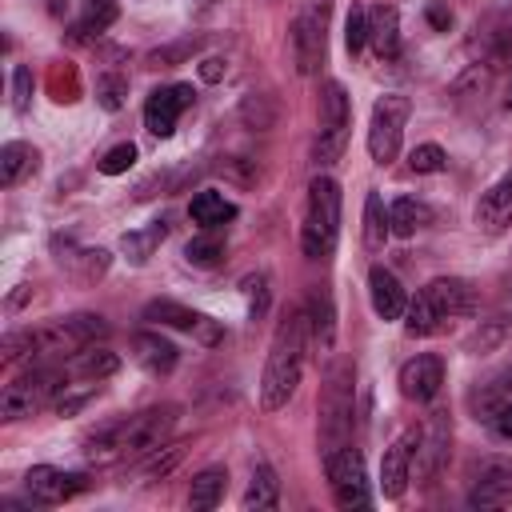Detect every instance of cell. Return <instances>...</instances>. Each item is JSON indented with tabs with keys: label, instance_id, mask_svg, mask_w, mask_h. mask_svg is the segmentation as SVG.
Instances as JSON below:
<instances>
[{
	"label": "cell",
	"instance_id": "cell-1",
	"mask_svg": "<svg viewBox=\"0 0 512 512\" xmlns=\"http://www.w3.org/2000/svg\"><path fill=\"white\" fill-rule=\"evenodd\" d=\"M172 424H176V408L172 404L132 412L124 420H112V424L96 428L84 440V456L96 460V464H108V460H140V456H148L152 448H160L168 440Z\"/></svg>",
	"mask_w": 512,
	"mask_h": 512
},
{
	"label": "cell",
	"instance_id": "cell-2",
	"mask_svg": "<svg viewBox=\"0 0 512 512\" xmlns=\"http://www.w3.org/2000/svg\"><path fill=\"white\" fill-rule=\"evenodd\" d=\"M304 340H308V316H304V308H288L272 332L264 376H260V408L264 412H280L292 400L300 372H304Z\"/></svg>",
	"mask_w": 512,
	"mask_h": 512
},
{
	"label": "cell",
	"instance_id": "cell-3",
	"mask_svg": "<svg viewBox=\"0 0 512 512\" xmlns=\"http://www.w3.org/2000/svg\"><path fill=\"white\" fill-rule=\"evenodd\" d=\"M336 240H340V184L332 176H312L308 208H304V228H300L304 256L324 260V256H332Z\"/></svg>",
	"mask_w": 512,
	"mask_h": 512
},
{
	"label": "cell",
	"instance_id": "cell-4",
	"mask_svg": "<svg viewBox=\"0 0 512 512\" xmlns=\"http://www.w3.org/2000/svg\"><path fill=\"white\" fill-rule=\"evenodd\" d=\"M348 128H352V100H348L340 80H328L320 88V132H316V144H312V160L320 168H328L344 156Z\"/></svg>",
	"mask_w": 512,
	"mask_h": 512
},
{
	"label": "cell",
	"instance_id": "cell-5",
	"mask_svg": "<svg viewBox=\"0 0 512 512\" xmlns=\"http://www.w3.org/2000/svg\"><path fill=\"white\" fill-rule=\"evenodd\" d=\"M64 388L68 384H64V372L60 368L36 364V368H28L24 376H16L4 388V396H0V420H24V416L40 412L44 404H52Z\"/></svg>",
	"mask_w": 512,
	"mask_h": 512
},
{
	"label": "cell",
	"instance_id": "cell-6",
	"mask_svg": "<svg viewBox=\"0 0 512 512\" xmlns=\"http://www.w3.org/2000/svg\"><path fill=\"white\" fill-rule=\"evenodd\" d=\"M352 428V364L336 360L324 376V392H320V436H324V452L340 448L344 436Z\"/></svg>",
	"mask_w": 512,
	"mask_h": 512
},
{
	"label": "cell",
	"instance_id": "cell-7",
	"mask_svg": "<svg viewBox=\"0 0 512 512\" xmlns=\"http://www.w3.org/2000/svg\"><path fill=\"white\" fill-rule=\"evenodd\" d=\"M328 12L332 0H300L296 20H292V56H296V72L312 76L324 60V36H328Z\"/></svg>",
	"mask_w": 512,
	"mask_h": 512
},
{
	"label": "cell",
	"instance_id": "cell-8",
	"mask_svg": "<svg viewBox=\"0 0 512 512\" xmlns=\"http://www.w3.org/2000/svg\"><path fill=\"white\" fill-rule=\"evenodd\" d=\"M408 96L388 92L372 104V120H368V152L376 164H392L400 156V140H404V124H408Z\"/></svg>",
	"mask_w": 512,
	"mask_h": 512
},
{
	"label": "cell",
	"instance_id": "cell-9",
	"mask_svg": "<svg viewBox=\"0 0 512 512\" xmlns=\"http://www.w3.org/2000/svg\"><path fill=\"white\" fill-rule=\"evenodd\" d=\"M104 332H108L104 316H92V312L64 316V320H56V324H48V328L36 332V356H72V352H84Z\"/></svg>",
	"mask_w": 512,
	"mask_h": 512
},
{
	"label": "cell",
	"instance_id": "cell-10",
	"mask_svg": "<svg viewBox=\"0 0 512 512\" xmlns=\"http://www.w3.org/2000/svg\"><path fill=\"white\" fill-rule=\"evenodd\" d=\"M324 476L332 484V496L340 508H364L368 504V476L356 448H332L324 452Z\"/></svg>",
	"mask_w": 512,
	"mask_h": 512
},
{
	"label": "cell",
	"instance_id": "cell-11",
	"mask_svg": "<svg viewBox=\"0 0 512 512\" xmlns=\"http://www.w3.org/2000/svg\"><path fill=\"white\" fill-rule=\"evenodd\" d=\"M144 320H152V324H168V328H180V332H192L200 344H220L224 340V328L216 324V320H208V316H200L196 308H184L180 300H168V296H160V300H148L144 304Z\"/></svg>",
	"mask_w": 512,
	"mask_h": 512
},
{
	"label": "cell",
	"instance_id": "cell-12",
	"mask_svg": "<svg viewBox=\"0 0 512 512\" xmlns=\"http://www.w3.org/2000/svg\"><path fill=\"white\" fill-rule=\"evenodd\" d=\"M196 100L192 84H168V88H156L148 100H144V128L160 140H168L176 132V120L180 112H188Z\"/></svg>",
	"mask_w": 512,
	"mask_h": 512
},
{
	"label": "cell",
	"instance_id": "cell-13",
	"mask_svg": "<svg viewBox=\"0 0 512 512\" xmlns=\"http://www.w3.org/2000/svg\"><path fill=\"white\" fill-rule=\"evenodd\" d=\"M416 444H420V432L408 428L400 432L388 448H384V460H380V492L388 500H400L408 480H412V460H416Z\"/></svg>",
	"mask_w": 512,
	"mask_h": 512
},
{
	"label": "cell",
	"instance_id": "cell-14",
	"mask_svg": "<svg viewBox=\"0 0 512 512\" xmlns=\"http://www.w3.org/2000/svg\"><path fill=\"white\" fill-rule=\"evenodd\" d=\"M84 488H88V476L64 472V468H52V464H36V468H28V476H24V492H28L36 504H64V500L80 496Z\"/></svg>",
	"mask_w": 512,
	"mask_h": 512
},
{
	"label": "cell",
	"instance_id": "cell-15",
	"mask_svg": "<svg viewBox=\"0 0 512 512\" xmlns=\"http://www.w3.org/2000/svg\"><path fill=\"white\" fill-rule=\"evenodd\" d=\"M472 508H504L512 504V460L504 456H488L476 472V484L468 492Z\"/></svg>",
	"mask_w": 512,
	"mask_h": 512
},
{
	"label": "cell",
	"instance_id": "cell-16",
	"mask_svg": "<svg viewBox=\"0 0 512 512\" xmlns=\"http://www.w3.org/2000/svg\"><path fill=\"white\" fill-rule=\"evenodd\" d=\"M448 440H452V428H448V412L436 408L428 428L420 432V444H416V476L420 480H432L440 476L444 460H448Z\"/></svg>",
	"mask_w": 512,
	"mask_h": 512
},
{
	"label": "cell",
	"instance_id": "cell-17",
	"mask_svg": "<svg viewBox=\"0 0 512 512\" xmlns=\"http://www.w3.org/2000/svg\"><path fill=\"white\" fill-rule=\"evenodd\" d=\"M440 384H444V360L436 352H420L400 368V392L416 404L432 400L440 392Z\"/></svg>",
	"mask_w": 512,
	"mask_h": 512
},
{
	"label": "cell",
	"instance_id": "cell-18",
	"mask_svg": "<svg viewBox=\"0 0 512 512\" xmlns=\"http://www.w3.org/2000/svg\"><path fill=\"white\" fill-rule=\"evenodd\" d=\"M428 300L436 304V312L448 320V316H468V312H476V288L468 284V280H460V276H436L428 288Z\"/></svg>",
	"mask_w": 512,
	"mask_h": 512
},
{
	"label": "cell",
	"instance_id": "cell-19",
	"mask_svg": "<svg viewBox=\"0 0 512 512\" xmlns=\"http://www.w3.org/2000/svg\"><path fill=\"white\" fill-rule=\"evenodd\" d=\"M368 44L380 60H396L400 56V12L392 4H376L368 8Z\"/></svg>",
	"mask_w": 512,
	"mask_h": 512
},
{
	"label": "cell",
	"instance_id": "cell-20",
	"mask_svg": "<svg viewBox=\"0 0 512 512\" xmlns=\"http://www.w3.org/2000/svg\"><path fill=\"white\" fill-rule=\"evenodd\" d=\"M368 296H372V312L380 320H400L404 308H408V296H404L400 280L388 268H380V264L368 272Z\"/></svg>",
	"mask_w": 512,
	"mask_h": 512
},
{
	"label": "cell",
	"instance_id": "cell-21",
	"mask_svg": "<svg viewBox=\"0 0 512 512\" xmlns=\"http://www.w3.org/2000/svg\"><path fill=\"white\" fill-rule=\"evenodd\" d=\"M476 224H480L484 232H492V236L512 224V172H508L504 180H496V184L480 196V204H476Z\"/></svg>",
	"mask_w": 512,
	"mask_h": 512
},
{
	"label": "cell",
	"instance_id": "cell-22",
	"mask_svg": "<svg viewBox=\"0 0 512 512\" xmlns=\"http://www.w3.org/2000/svg\"><path fill=\"white\" fill-rule=\"evenodd\" d=\"M56 248V260H60V268H68L72 276H80V280H100L104 272H108V264H112V256L104 252V248H76L72 240H56L52 244Z\"/></svg>",
	"mask_w": 512,
	"mask_h": 512
},
{
	"label": "cell",
	"instance_id": "cell-23",
	"mask_svg": "<svg viewBox=\"0 0 512 512\" xmlns=\"http://www.w3.org/2000/svg\"><path fill=\"white\" fill-rule=\"evenodd\" d=\"M132 348H136L140 368L152 372V376H168V372L176 368V360H180L176 344L164 340L160 332H136V336H132Z\"/></svg>",
	"mask_w": 512,
	"mask_h": 512
},
{
	"label": "cell",
	"instance_id": "cell-24",
	"mask_svg": "<svg viewBox=\"0 0 512 512\" xmlns=\"http://www.w3.org/2000/svg\"><path fill=\"white\" fill-rule=\"evenodd\" d=\"M40 168V152L32 148V144H24V140H8L4 148H0V184L4 188H16L24 176H32Z\"/></svg>",
	"mask_w": 512,
	"mask_h": 512
},
{
	"label": "cell",
	"instance_id": "cell-25",
	"mask_svg": "<svg viewBox=\"0 0 512 512\" xmlns=\"http://www.w3.org/2000/svg\"><path fill=\"white\" fill-rule=\"evenodd\" d=\"M308 332L316 340L320 352H332V340H336V312H332V296L324 288H312L308 296Z\"/></svg>",
	"mask_w": 512,
	"mask_h": 512
},
{
	"label": "cell",
	"instance_id": "cell-26",
	"mask_svg": "<svg viewBox=\"0 0 512 512\" xmlns=\"http://www.w3.org/2000/svg\"><path fill=\"white\" fill-rule=\"evenodd\" d=\"M224 488H228V472H224L220 464L196 472V476H192V488H188V508H192V512L216 508V504L224 500Z\"/></svg>",
	"mask_w": 512,
	"mask_h": 512
},
{
	"label": "cell",
	"instance_id": "cell-27",
	"mask_svg": "<svg viewBox=\"0 0 512 512\" xmlns=\"http://www.w3.org/2000/svg\"><path fill=\"white\" fill-rule=\"evenodd\" d=\"M276 504H280V480H276V472L268 464H256L252 480H248V488L240 496V508L244 512H264V508H276Z\"/></svg>",
	"mask_w": 512,
	"mask_h": 512
},
{
	"label": "cell",
	"instance_id": "cell-28",
	"mask_svg": "<svg viewBox=\"0 0 512 512\" xmlns=\"http://www.w3.org/2000/svg\"><path fill=\"white\" fill-rule=\"evenodd\" d=\"M188 216L200 224V228H220L236 216V204L224 196V192H196L192 204H188Z\"/></svg>",
	"mask_w": 512,
	"mask_h": 512
},
{
	"label": "cell",
	"instance_id": "cell-29",
	"mask_svg": "<svg viewBox=\"0 0 512 512\" xmlns=\"http://www.w3.org/2000/svg\"><path fill=\"white\" fill-rule=\"evenodd\" d=\"M388 236H392V220H388V208H384L380 192H368V196H364V248L376 256V252H384Z\"/></svg>",
	"mask_w": 512,
	"mask_h": 512
},
{
	"label": "cell",
	"instance_id": "cell-30",
	"mask_svg": "<svg viewBox=\"0 0 512 512\" xmlns=\"http://www.w3.org/2000/svg\"><path fill=\"white\" fill-rule=\"evenodd\" d=\"M388 220H392V236H416L420 228L432 224V208H428L424 200L400 196V200L388 208Z\"/></svg>",
	"mask_w": 512,
	"mask_h": 512
},
{
	"label": "cell",
	"instance_id": "cell-31",
	"mask_svg": "<svg viewBox=\"0 0 512 512\" xmlns=\"http://www.w3.org/2000/svg\"><path fill=\"white\" fill-rule=\"evenodd\" d=\"M164 236H168L164 220H152L148 228H132V232H124V236H120V252H124L132 264H148V256L160 248Z\"/></svg>",
	"mask_w": 512,
	"mask_h": 512
},
{
	"label": "cell",
	"instance_id": "cell-32",
	"mask_svg": "<svg viewBox=\"0 0 512 512\" xmlns=\"http://www.w3.org/2000/svg\"><path fill=\"white\" fill-rule=\"evenodd\" d=\"M440 312H436V304L428 300V292L420 288L412 300H408V308H404V332L408 336H432L436 328H440Z\"/></svg>",
	"mask_w": 512,
	"mask_h": 512
},
{
	"label": "cell",
	"instance_id": "cell-33",
	"mask_svg": "<svg viewBox=\"0 0 512 512\" xmlns=\"http://www.w3.org/2000/svg\"><path fill=\"white\" fill-rule=\"evenodd\" d=\"M488 84H492V64H468V68H464V72L452 80L448 96H452L456 104H464V100L484 96V92H488Z\"/></svg>",
	"mask_w": 512,
	"mask_h": 512
},
{
	"label": "cell",
	"instance_id": "cell-34",
	"mask_svg": "<svg viewBox=\"0 0 512 512\" xmlns=\"http://www.w3.org/2000/svg\"><path fill=\"white\" fill-rule=\"evenodd\" d=\"M120 16V4L116 0H80V24H76V40L84 32H104L112 28Z\"/></svg>",
	"mask_w": 512,
	"mask_h": 512
},
{
	"label": "cell",
	"instance_id": "cell-35",
	"mask_svg": "<svg viewBox=\"0 0 512 512\" xmlns=\"http://www.w3.org/2000/svg\"><path fill=\"white\" fill-rule=\"evenodd\" d=\"M184 256H188V264L212 268V264L224 256V236H220V228H200V236H192V240H188Z\"/></svg>",
	"mask_w": 512,
	"mask_h": 512
},
{
	"label": "cell",
	"instance_id": "cell-36",
	"mask_svg": "<svg viewBox=\"0 0 512 512\" xmlns=\"http://www.w3.org/2000/svg\"><path fill=\"white\" fill-rule=\"evenodd\" d=\"M120 368V356L116 352H108V348H96V352H80V360H76V376H84V380H104V376H112Z\"/></svg>",
	"mask_w": 512,
	"mask_h": 512
},
{
	"label": "cell",
	"instance_id": "cell-37",
	"mask_svg": "<svg viewBox=\"0 0 512 512\" xmlns=\"http://www.w3.org/2000/svg\"><path fill=\"white\" fill-rule=\"evenodd\" d=\"M184 448L188 444H160V448H152L148 456H140V476H168L176 464H180V456H184Z\"/></svg>",
	"mask_w": 512,
	"mask_h": 512
},
{
	"label": "cell",
	"instance_id": "cell-38",
	"mask_svg": "<svg viewBox=\"0 0 512 512\" xmlns=\"http://www.w3.org/2000/svg\"><path fill=\"white\" fill-rule=\"evenodd\" d=\"M124 96H128V80L120 72H104L96 80V100H100L104 112H120L124 108Z\"/></svg>",
	"mask_w": 512,
	"mask_h": 512
},
{
	"label": "cell",
	"instance_id": "cell-39",
	"mask_svg": "<svg viewBox=\"0 0 512 512\" xmlns=\"http://www.w3.org/2000/svg\"><path fill=\"white\" fill-rule=\"evenodd\" d=\"M444 164H448V156H444V148H440V144H416V148L408 152V168H412L416 176L444 172Z\"/></svg>",
	"mask_w": 512,
	"mask_h": 512
},
{
	"label": "cell",
	"instance_id": "cell-40",
	"mask_svg": "<svg viewBox=\"0 0 512 512\" xmlns=\"http://www.w3.org/2000/svg\"><path fill=\"white\" fill-rule=\"evenodd\" d=\"M196 48H200V36H184V40H176V44L156 48L148 60H152V68H176V64H184V60H188Z\"/></svg>",
	"mask_w": 512,
	"mask_h": 512
},
{
	"label": "cell",
	"instance_id": "cell-41",
	"mask_svg": "<svg viewBox=\"0 0 512 512\" xmlns=\"http://www.w3.org/2000/svg\"><path fill=\"white\" fill-rule=\"evenodd\" d=\"M344 44H348L352 56L368 44V12H364V8H352V12H348V20H344Z\"/></svg>",
	"mask_w": 512,
	"mask_h": 512
},
{
	"label": "cell",
	"instance_id": "cell-42",
	"mask_svg": "<svg viewBox=\"0 0 512 512\" xmlns=\"http://www.w3.org/2000/svg\"><path fill=\"white\" fill-rule=\"evenodd\" d=\"M136 164V144H116V148H108L104 156H100V172L104 176H120V172H128Z\"/></svg>",
	"mask_w": 512,
	"mask_h": 512
},
{
	"label": "cell",
	"instance_id": "cell-43",
	"mask_svg": "<svg viewBox=\"0 0 512 512\" xmlns=\"http://www.w3.org/2000/svg\"><path fill=\"white\" fill-rule=\"evenodd\" d=\"M28 108H32V68L20 64V68L12 72V112L24 116Z\"/></svg>",
	"mask_w": 512,
	"mask_h": 512
},
{
	"label": "cell",
	"instance_id": "cell-44",
	"mask_svg": "<svg viewBox=\"0 0 512 512\" xmlns=\"http://www.w3.org/2000/svg\"><path fill=\"white\" fill-rule=\"evenodd\" d=\"M244 292H248V312H252V320H260L264 308H268V276H264V272L248 276V280H244Z\"/></svg>",
	"mask_w": 512,
	"mask_h": 512
},
{
	"label": "cell",
	"instance_id": "cell-45",
	"mask_svg": "<svg viewBox=\"0 0 512 512\" xmlns=\"http://www.w3.org/2000/svg\"><path fill=\"white\" fill-rule=\"evenodd\" d=\"M488 424H492V432H496L500 440H508V444H512V400H504V404L492 412V420H488Z\"/></svg>",
	"mask_w": 512,
	"mask_h": 512
},
{
	"label": "cell",
	"instance_id": "cell-46",
	"mask_svg": "<svg viewBox=\"0 0 512 512\" xmlns=\"http://www.w3.org/2000/svg\"><path fill=\"white\" fill-rule=\"evenodd\" d=\"M224 72H228V64H224L220 56H208V60H200V80H204V84H216V80H224Z\"/></svg>",
	"mask_w": 512,
	"mask_h": 512
},
{
	"label": "cell",
	"instance_id": "cell-47",
	"mask_svg": "<svg viewBox=\"0 0 512 512\" xmlns=\"http://www.w3.org/2000/svg\"><path fill=\"white\" fill-rule=\"evenodd\" d=\"M428 24H432L436 32H448V24H452V12H448L444 4H428Z\"/></svg>",
	"mask_w": 512,
	"mask_h": 512
},
{
	"label": "cell",
	"instance_id": "cell-48",
	"mask_svg": "<svg viewBox=\"0 0 512 512\" xmlns=\"http://www.w3.org/2000/svg\"><path fill=\"white\" fill-rule=\"evenodd\" d=\"M48 12H52V16H60V12H64V0H48Z\"/></svg>",
	"mask_w": 512,
	"mask_h": 512
},
{
	"label": "cell",
	"instance_id": "cell-49",
	"mask_svg": "<svg viewBox=\"0 0 512 512\" xmlns=\"http://www.w3.org/2000/svg\"><path fill=\"white\" fill-rule=\"evenodd\" d=\"M500 380H504V384H508V388H512V364H508V368H504V372H500Z\"/></svg>",
	"mask_w": 512,
	"mask_h": 512
},
{
	"label": "cell",
	"instance_id": "cell-50",
	"mask_svg": "<svg viewBox=\"0 0 512 512\" xmlns=\"http://www.w3.org/2000/svg\"><path fill=\"white\" fill-rule=\"evenodd\" d=\"M504 108H512V84H508V92H504Z\"/></svg>",
	"mask_w": 512,
	"mask_h": 512
}]
</instances>
